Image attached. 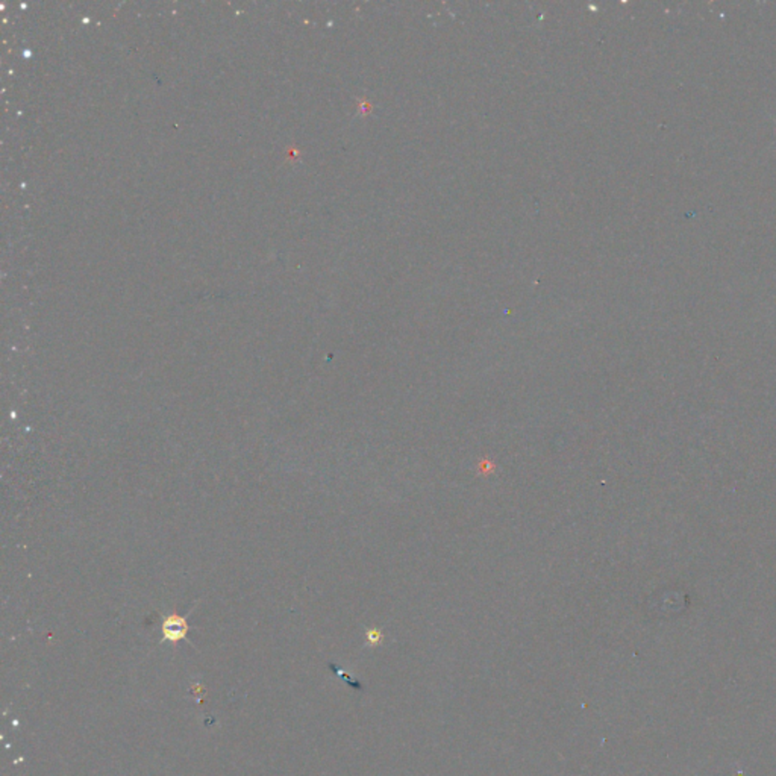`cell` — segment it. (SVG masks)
Instances as JSON below:
<instances>
[{"mask_svg":"<svg viewBox=\"0 0 776 776\" xmlns=\"http://www.w3.org/2000/svg\"><path fill=\"white\" fill-rule=\"evenodd\" d=\"M188 634V623L187 619L179 614H169V616L163 622V640L176 643L184 639H187Z\"/></svg>","mask_w":776,"mask_h":776,"instance_id":"obj_1","label":"cell"}]
</instances>
